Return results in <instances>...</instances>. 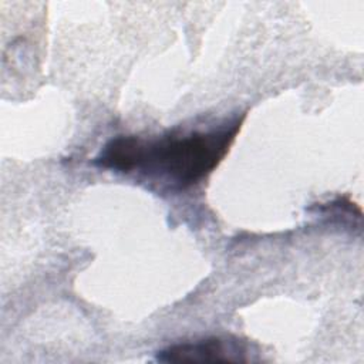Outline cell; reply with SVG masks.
<instances>
[{
  "label": "cell",
  "mask_w": 364,
  "mask_h": 364,
  "mask_svg": "<svg viewBox=\"0 0 364 364\" xmlns=\"http://www.w3.org/2000/svg\"><path fill=\"white\" fill-rule=\"evenodd\" d=\"M245 115L210 131L168 134L156 139L119 135L108 141L95 165L117 172H141L172 191L188 189L206 178L225 158Z\"/></svg>",
  "instance_id": "6da1fadb"
},
{
  "label": "cell",
  "mask_w": 364,
  "mask_h": 364,
  "mask_svg": "<svg viewBox=\"0 0 364 364\" xmlns=\"http://www.w3.org/2000/svg\"><path fill=\"white\" fill-rule=\"evenodd\" d=\"M245 348L239 341L212 337L193 343H183L168 347L158 353V360L164 363L181 361H245Z\"/></svg>",
  "instance_id": "7a4b0ae2"
}]
</instances>
